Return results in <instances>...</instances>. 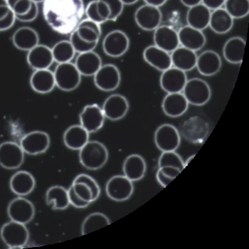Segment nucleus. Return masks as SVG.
<instances>
[{
	"label": "nucleus",
	"mask_w": 249,
	"mask_h": 249,
	"mask_svg": "<svg viewBox=\"0 0 249 249\" xmlns=\"http://www.w3.org/2000/svg\"><path fill=\"white\" fill-rule=\"evenodd\" d=\"M133 192V183L124 175L112 177L107 183V196L115 201L122 202L128 199Z\"/></svg>",
	"instance_id": "obj_11"
},
{
	"label": "nucleus",
	"mask_w": 249,
	"mask_h": 249,
	"mask_svg": "<svg viewBox=\"0 0 249 249\" xmlns=\"http://www.w3.org/2000/svg\"><path fill=\"white\" fill-rule=\"evenodd\" d=\"M42 13L51 28L61 35L71 34L85 14L83 0H44Z\"/></svg>",
	"instance_id": "obj_1"
},
{
	"label": "nucleus",
	"mask_w": 249,
	"mask_h": 249,
	"mask_svg": "<svg viewBox=\"0 0 249 249\" xmlns=\"http://www.w3.org/2000/svg\"><path fill=\"white\" fill-rule=\"evenodd\" d=\"M27 62L34 70L49 69L54 62L52 48L38 44L27 52Z\"/></svg>",
	"instance_id": "obj_19"
},
{
	"label": "nucleus",
	"mask_w": 249,
	"mask_h": 249,
	"mask_svg": "<svg viewBox=\"0 0 249 249\" xmlns=\"http://www.w3.org/2000/svg\"><path fill=\"white\" fill-rule=\"evenodd\" d=\"M89 134L81 124L70 126L64 134V144L70 149L79 151L89 141Z\"/></svg>",
	"instance_id": "obj_34"
},
{
	"label": "nucleus",
	"mask_w": 249,
	"mask_h": 249,
	"mask_svg": "<svg viewBox=\"0 0 249 249\" xmlns=\"http://www.w3.org/2000/svg\"><path fill=\"white\" fill-rule=\"evenodd\" d=\"M187 81L186 72L171 67L162 71L160 84L161 89L167 93L182 92Z\"/></svg>",
	"instance_id": "obj_17"
},
{
	"label": "nucleus",
	"mask_w": 249,
	"mask_h": 249,
	"mask_svg": "<svg viewBox=\"0 0 249 249\" xmlns=\"http://www.w3.org/2000/svg\"><path fill=\"white\" fill-rule=\"evenodd\" d=\"M178 36L181 46L194 52L201 50L206 42L205 35L202 31L189 25L181 27L178 31Z\"/></svg>",
	"instance_id": "obj_22"
},
{
	"label": "nucleus",
	"mask_w": 249,
	"mask_h": 249,
	"mask_svg": "<svg viewBox=\"0 0 249 249\" xmlns=\"http://www.w3.org/2000/svg\"><path fill=\"white\" fill-rule=\"evenodd\" d=\"M71 187L80 198L89 204L96 200L100 196L101 189L99 184L92 177L87 174L77 175Z\"/></svg>",
	"instance_id": "obj_9"
},
{
	"label": "nucleus",
	"mask_w": 249,
	"mask_h": 249,
	"mask_svg": "<svg viewBox=\"0 0 249 249\" xmlns=\"http://www.w3.org/2000/svg\"><path fill=\"white\" fill-rule=\"evenodd\" d=\"M194 157L195 155L191 156V157L189 158L188 160H187L186 162L185 163V166H186V165H188V163L190 162L191 160H192L194 159Z\"/></svg>",
	"instance_id": "obj_51"
},
{
	"label": "nucleus",
	"mask_w": 249,
	"mask_h": 249,
	"mask_svg": "<svg viewBox=\"0 0 249 249\" xmlns=\"http://www.w3.org/2000/svg\"><path fill=\"white\" fill-rule=\"evenodd\" d=\"M0 235L10 249L23 248L28 242L29 233L24 224L11 221L2 226Z\"/></svg>",
	"instance_id": "obj_5"
},
{
	"label": "nucleus",
	"mask_w": 249,
	"mask_h": 249,
	"mask_svg": "<svg viewBox=\"0 0 249 249\" xmlns=\"http://www.w3.org/2000/svg\"><path fill=\"white\" fill-rule=\"evenodd\" d=\"M189 103L182 92L167 93L163 99L161 108L166 116L171 118L181 116L186 112Z\"/></svg>",
	"instance_id": "obj_24"
},
{
	"label": "nucleus",
	"mask_w": 249,
	"mask_h": 249,
	"mask_svg": "<svg viewBox=\"0 0 249 249\" xmlns=\"http://www.w3.org/2000/svg\"><path fill=\"white\" fill-rule=\"evenodd\" d=\"M245 46L246 42L241 37H231L224 45V58L230 63L241 64L244 56Z\"/></svg>",
	"instance_id": "obj_33"
},
{
	"label": "nucleus",
	"mask_w": 249,
	"mask_h": 249,
	"mask_svg": "<svg viewBox=\"0 0 249 249\" xmlns=\"http://www.w3.org/2000/svg\"><path fill=\"white\" fill-rule=\"evenodd\" d=\"M155 46L168 53L173 52L179 46L178 32L168 25H160L153 35Z\"/></svg>",
	"instance_id": "obj_20"
},
{
	"label": "nucleus",
	"mask_w": 249,
	"mask_h": 249,
	"mask_svg": "<svg viewBox=\"0 0 249 249\" xmlns=\"http://www.w3.org/2000/svg\"><path fill=\"white\" fill-rule=\"evenodd\" d=\"M53 73L56 87L62 91H73L81 84V74L73 62L58 64Z\"/></svg>",
	"instance_id": "obj_4"
},
{
	"label": "nucleus",
	"mask_w": 249,
	"mask_h": 249,
	"mask_svg": "<svg viewBox=\"0 0 249 249\" xmlns=\"http://www.w3.org/2000/svg\"><path fill=\"white\" fill-rule=\"evenodd\" d=\"M144 1L147 5H153L159 8L164 5L167 0H144Z\"/></svg>",
	"instance_id": "obj_48"
},
{
	"label": "nucleus",
	"mask_w": 249,
	"mask_h": 249,
	"mask_svg": "<svg viewBox=\"0 0 249 249\" xmlns=\"http://www.w3.org/2000/svg\"><path fill=\"white\" fill-rule=\"evenodd\" d=\"M159 166L176 167L182 171L186 167L182 158L175 151L162 152L159 158Z\"/></svg>",
	"instance_id": "obj_42"
},
{
	"label": "nucleus",
	"mask_w": 249,
	"mask_h": 249,
	"mask_svg": "<svg viewBox=\"0 0 249 249\" xmlns=\"http://www.w3.org/2000/svg\"><path fill=\"white\" fill-rule=\"evenodd\" d=\"M101 36V25L89 18L82 19L77 28L70 34V41L76 53L94 50Z\"/></svg>",
	"instance_id": "obj_2"
},
{
	"label": "nucleus",
	"mask_w": 249,
	"mask_h": 249,
	"mask_svg": "<svg viewBox=\"0 0 249 249\" xmlns=\"http://www.w3.org/2000/svg\"><path fill=\"white\" fill-rule=\"evenodd\" d=\"M85 15L87 18L101 25L109 21L111 12L106 2L103 0H93L85 8Z\"/></svg>",
	"instance_id": "obj_36"
},
{
	"label": "nucleus",
	"mask_w": 249,
	"mask_h": 249,
	"mask_svg": "<svg viewBox=\"0 0 249 249\" xmlns=\"http://www.w3.org/2000/svg\"><path fill=\"white\" fill-rule=\"evenodd\" d=\"M129 104L124 95L115 93L110 95L103 103L102 110L105 118L111 121H118L124 118L127 114Z\"/></svg>",
	"instance_id": "obj_18"
},
{
	"label": "nucleus",
	"mask_w": 249,
	"mask_h": 249,
	"mask_svg": "<svg viewBox=\"0 0 249 249\" xmlns=\"http://www.w3.org/2000/svg\"><path fill=\"white\" fill-rule=\"evenodd\" d=\"M155 143L161 151H175L180 144V134L172 124H161L156 130Z\"/></svg>",
	"instance_id": "obj_10"
},
{
	"label": "nucleus",
	"mask_w": 249,
	"mask_h": 249,
	"mask_svg": "<svg viewBox=\"0 0 249 249\" xmlns=\"http://www.w3.org/2000/svg\"><path fill=\"white\" fill-rule=\"evenodd\" d=\"M79 160L83 166L97 170L104 166L108 159V152L104 144L89 141L79 150Z\"/></svg>",
	"instance_id": "obj_3"
},
{
	"label": "nucleus",
	"mask_w": 249,
	"mask_h": 249,
	"mask_svg": "<svg viewBox=\"0 0 249 249\" xmlns=\"http://www.w3.org/2000/svg\"><path fill=\"white\" fill-rule=\"evenodd\" d=\"M156 178H157V180L159 184H160L161 186L163 187V188H165V187L168 186L173 181V180H171V179L168 178V177L165 176L159 169L157 171V175H156Z\"/></svg>",
	"instance_id": "obj_47"
},
{
	"label": "nucleus",
	"mask_w": 249,
	"mask_h": 249,
	"mask_svg": "<svg viewBox=\"0 0 249 249\" xmlns=\"http://www.w3.org/2000/svg\"><path fill=\"white\" fill-rule=\"evenodd\" d=\"M8 5L15 15L17 20L31 22L38 17V3L32 0H7Z\"/></svg>",
	"instance_id": "obj_21"
},
{
	"label": "nucleus",
	"mask_w": 249,
	"mask_h": 249,
	"mask_svg": "<svg viewBox=\"0 0 249 249\" xmlns=\"http://www.w3.org/2000/svg\"><path fill=\"white\" fill-rule=\"evenodd\" d=\"M221 57L214 51H204L197 56L196 68L202 75L209 77L215 75L221 70Z\"/></svg>",
	"instance_id": "obj_25"
},
{
	"label": "nucleus",
	"mask_w": 249,
	"mask_h": 249,
	"mask_svg": "<svg viewBox=\"0 0 249 249\" xmlns=\"http://www.w3.org/2000/svg\"><path fill=\"white\" fill-rule=\"evenodd\" d=\"M143 57L147 64L160 71H165L172 67L169 53L158 48L155 45L148 46L144 50Z\"/></svg>",
	"instance_id": "obj_23"
},
{
	"label": "nucleus",
	"mask_w": 249,
	"mask_h": 249,
	"mask_svg": "<svg viewBox=\"0 0 249 249\" xmlns=\"http://www.w3.org/2000/svg\"><path fill=\"white\" fill-rule=\"evenodd\" d=\"M105 53L110 57H120L127 52L130 40L124 31L114 30L105 36L102 43Z\"/></svg>",
	"instance_id": "obj_7"
},
{
	"label": "nucleus",
	"mask_w": 249,
	"mask_h": 249,
	"mask_svg": "<svg viewBox=\"0 0 249 249\" xmlns=\"http://www.w3.org/2000/svg\"><path fill=\"white\" fill-rule=\"evenodd\" d=\"M46 199L49 205L53 204V210H65L70 204L68 190L60 186L49 188L46 192Z\"/></svg>",
	"instance_id": "obj_37"
},
{
	"label": "nucleus",
	"mask_w": 249,
	"mask_h": 249,
	"mask_svg": "<svg viewBox=\"0 0 249 249\" xmlns=\"http://www.w3.org/2000/svg\"><path fill=\"white\" fill-rule=\"evenodd\" d=\"M33 1L35 2L36 3H43L44 1V0H32Z\"/></svg>",
	"instance_id": "obj_52"
},
{
	"label": "nucleus",
	"mask_w": 249,
	"mask_h": 249,
	"mask_svg": "<svg viewBox=\"0 0 249 249\" xmlns=\"http://www.w3.org/2000/svg\"><path fill=\"white\" fill-rule=\"evenodd\" d=\"M105 115L98 105H88L84 107L79 115L81 125L89 133L98 131L103 127Z\"/></svg>",
	"instance_id": "obj_16"
},
{
	"label": "nucleus",
	"mask_w": 249,
	"mask_h": 249,
	"mask_svg": "<svg viewBox=\"0 0 249 249\" xmlns=\"http://www.w3.org/2000/svg\"><path fill=\"white\" fill-rule=\"evenodd\" d=\"M210 15L211 11L203 4L193 6L189 8L187 13L188 25L198 30L203 31L209 26Z\"/></svg>",
	"instance_id": "obj_32"
},
{
	"label": "nucleus",
	"mask_w": 249,
	"mask_h": 249,
	"mask_svg": "<svg viewBox=\"0 0 249 249\" xmlns=\"http://www.w3.org/2000/svg\"><path fill=\"white\" fill-rule=\"evenodd\" d=\"M16 20L15 15L8 5L7 0H0V31L9 30Z\"/></svg>",
	"instance_id": "obj_41"
},
{
	"label": "nucleus",
	"mask_w": 249,
	"mask_h": 249,
	"mask_svg": "<svg viewBox=\"0 0 249 249\" xmlns=\"http://www.w3.org/2000/svg\"><path fill=\"white\" fill-rule=\"evenodd\" d=\"M74 64L82 76L91 77L94 75L102 66V60L96 52L91 51L79 53Z\"/></svg>",
	"instance_id": "obj_26"
},
{
	"label": "nucleus",
	"mask_w": 249,
	"mask_h": 249,
	"mask_svg": "<svg viewBox=\"0 0 249 249\" xmlns=\"http://www.w3.org/2000/svg\"><path fill=\"white\" fill-rule=\"evenodd\" d=\"M30 85L31 89L37 93H50L56 87L53 71L49 69L35 70L31 75Z\"/></svg>",
	"instance_id": "obj_27"
},
{
	"label": "nucleus",
	"mask_w": 249,
	"mask_h": 249,
	"mask_svg": "<svg viewBox=\"0 0 249 249\" xmlns=\"http://www.w3.org/2000/svg\"><path fill=\"white\" fill-rule=\"evenodd\" d=\"M225 0H201V3L210 11L221 8L225 4Z\"/></svg>",
	"instance_id": "obj_46"
},
{
	"label": "nucleus",
	"mask_w": 249,
	"mask_h": 249,
	"mask_svg": "<svg viewBox=\"0 0 249 249\" xmlns=\"http://www.w3.org/2000/svg\"><path fill=\"white\" fill-rule=\"evenodd\" d=\"M159 170L165 176L168 177V178H171V180H173L182 172V171L178 168H176V167L169 166L159 167Z\"/></svg>",
	"instance_id": "obj_45"
},
{
	"label": "nucleus",
	"mask_w": 249,
	"mask_h": 249,
	"mask_svg": "<svg viewBox=\"0 0 249 249\" xmlns=\"http://www.w3.org/2000/svg\"><path fill=\"white\" fill-rule=\"evenodd\" d=\"M108 218L103 213H91L83 221L81 227L82 235H87L110 225Z\"/></svg>",
	"instance_id": "obj_39"
},
{
	"label": "nucleus",
	"mask_w": 249,
	"mask_h": 249,
	"mask_svg": "<svg viewBox=\"0 0 249 249\" xmlns=\"http://www.w3.org/2000/svg\"><path fill=\"white\" fill-rule=\"evenodd\" d=\"M54 62L61 64L71 62L76 52L70 40H61L56 42L52 48Z\"/></svg>",
	"instance_id": "obj_38"
},
{
	"label": "nucleus",
	"mask_w": 249,
	"mask_h": 249,
	"mask_svg": "<svg viewBox=\"0 0 249 249\" xmlns=\"http://www.w3.org/2000/svg\"><path fill=\"white\" fill-rule=\"evenodd\" d=\"M180 1L183 5L189 8L201 3V0H180Z\"/></svg>",
	"instance_id": "obj_49"
},
{
	"label": "nucleus",
	"mask_w": 249,
	"mask_h": 249,
	"mask_svg": "<svg viewBox=\"0 0 249 249\" xmlns=\"http://www.w3.org/2000/svg\"><path fill=\"white\" fill-rule=\"evenodd\" d=\"M24 161V152L18 144L5 142L0 144V165L7 169L20 167Z\"/></svg>",
	"instance_id": "obj_14"
},
{
	"label": "nucleus",
	"mask_w": 249,
	"mask_h": 249,
	"mask_svg": "<svg viewBox=\"0 0 249 249\" xmlns=\"http://www.w3.org/2000/svg\"><path fill=\"white\" fill-rule=\"evenodd\" d=\"M68 196H69V200L70 204L73 206L74 207L77 208H85L89 205V203L87 202L84 201L81 198L77 196L74 192L71 186L68 189Z\"/></svg>",
	"instance_id": "obj_44"
},
{
	"label": "nucleus",
	"mask_w": 249,
	"mask_h": 249,
	"mask_svg": "<svg viewBox=\"0 0 249 249\" xmlns=\"http://www.w3.org/2000/svg\"><path fill=\"white\" fill-rule=\"evenodd\" d=\"M121 1H122L124 5H130L136 3V2H138L139 0H121Z\"/></svg>",
	"instance_id": "obj_50"
},
{
	"label": "nucleus",
	"mask_w": 249,
	"mask_h": 249,
	"mask_svg": "<svg viewBox=\"0 0 249 249\" xmlns=\"http://www.w3.org/2000/svg\"><path fill=\"white\" fill-rule=\"evenodd\" d=\"M121 79L120 70L112 64L101 66L93 75L95 87L104 91H112L118 89L120 85Z\"/></svg>",
	"instance_id": "obj_8"
},
{
	"label": "nucleus",
	"mask_w": 249,
	"mask_h": 249,
	"mask_svg": "<svg viewBox=\"0 0 249 249\" xmlns=\"http://www.w3.org/2000/svg\"><path fill=\"white\" fill-rule=\"evenodd\" d=\"M171 58L173 67L186 72L196 67L197 54L196 52L181 46L171 52Z\"/></svg>",
	"instance_id": "obj_30"
},
{
	"label": "nucleus",
	"mask_w": 249,
	"mask_h": 249,
	"mask_svg": "<svg viewBox=\"0 0 249 249\" xmlns=\"http://www.w3.org/2000/svg\"><path fill=\"white\" fill-rule=\"evenodd\" d=\"M7 213L11 221L25 225L34 217L35 210L30 200L19 196L10 202L7 208Z\"/></svg>",
	"instance_id": "obj_15"
},
{
	"label": "nucleus",
	"mask_w": 249,
	"mask_h": 249,
	"mask_svg": "<svg viewBox=\"0 0 249 249\" xmlns=\"http://www.w3.org/2000/svg\"><path fill=\"white\" fill-rule=\"evenodd\" d=\"M36 182L34 177L26 171H19L12 176L10 188L18 196H25L34 190Z\"/></svg>",
	"instance_id": "obj_29"
},
{
	"label": "nucleus",
	"mask_w": 249,
	"mask_h": 249,
	"mask_svg": "<svg viewBox=\"0 0 249 249\" xmlns=\"http://www.w3.org/2000/svg\"><path fill=\"white\" fill-rule=\"evenodd\" d=\"M161 18L159 8L147 4L138 8L134 14L136 24L144 31H155L160 25Z\"/></svg>",
	"instance_id": "obj_13"
},
{
	"label": "nucleus",
	"mask_w": 249,
	"mask_h": 249,
	"mask_svg": "<svg viewBox=\"0 0 249 249\" xmlns=\"http://www.w3.org/2000/svg\"><path fill=\"white\" fill-rule=\"evenodd\" d=\"M50 145V138L46 132L35 130L25 134L20 140V147L24 153L37 155L44 153Z\"/></svg>",
	"instance_id": "obj_12"
},
{
	"label": "nucleus",
	"mask_w": 249,
	"mask_h": 249,
	"mask_svg": "<svg viewBox=\"0 0 249 249\" xmlns=\"http://www.w3.org/2000/svg\"><path fill=\"white\" fill-rule=\"evenodd\" d=\"M182 91L189 104L195 106H202L211 98L212 91L209 85L199 78L188 80Z\"/></svg>",
	"instance_id": "obj_6"
},
{
	"label": "nucleus",
	"mask_w": 249,
	"mask_h": 249,
	"mask_svg": "<svg viewBox=\"0 0 249 249\" xmlns=\"http://www.w3.org/2000/svg\"><path fill=\"white\" fill-rule=\"evenodd\" d=\"M146 169L147 165L145 160L137 154L126 157L123 166L124 176L132 182L141 180L145 174Z\"/></svg>",
	"instance_id": "obj_31"
},
{
	"label": "nucleus",
	"mask_w": 249,
	"mask_h": 249,
	"mask_svg": "<svg viewBox=\"0 0 249 249\" xmlns=\"http://www.w3.org/2000/svg\"><path fill=\"white\" fill-rule=\"evenodd\" d=\"M233 25V18L225 8H219L212 12L209 27L214 33L223 35L229 32Z\"/></svg>",
	"instance_id": "obj_35"
},
{
	"label": "nucleus",
	"mask_w": 249,
	"mask_h": 249,
	"mask_svg": "<svg viewBox=\"0 0 249 249\" xmlns=\"http://www.w3.org/2000/svg\"><path fill=\"white\" fill-rule=\"evenodd\" d=\"M12 40L15 48L19 50L29 52L39 44L40 38L37 31L32 27H19L14 33Z\"/></svg>",
	"instance_id": "obj_28"
},
{
	"label": "nucleus",
	"mask_w": 249,
	"mask_h": 249,
	"mask_svg": "<svg viewBox=\"0 0 249 249\" xmlns=\"http://www.w3.org/2000/svg\"><path fill=\"white\" fill-rule=\"evenodd\" d=\"M103 1L106 2L110 8L111 15L109 21H116L124 11V3L121 0H103Z\"/></svg>",
	"instance_id": "obj_43"
},
{
	"label": "nucleus",
	"mask_w": 249,
	"mask_h": 249,
	"mask_svg": "<svg viewBox=\"0 0 249 249\" xmlns=\"http://www.w3.org/2000/svg\"><path fill=\"white\" fill-rule=\"evenodd\" d=\"M225 9L233 19L246 17L249 13V0H225Z\"/></svg>",
	"instance_id": "obj_40"
}]
</instances>
